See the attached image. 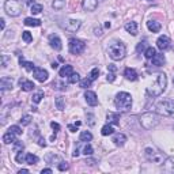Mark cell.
I'll list each match as a JSON object with an SVG mask.
<instances>
[{
  "mask_svg": "<svg viewBox=\"0 0 174 174\" xmlns=\"http://www.w3.org/2000/svg\"><path fill=\"white\" fill-rule=\"evenodd\" d=\"M19 63L22 67H25L27 71H34V68H36V66H34L33 63H30V61H25L23 60V57H19Z\"/></svg>",
  "mask_w": 174,
  "mask_h": 174,
  "instance_id": "obj_25",
  "label": "cell"
},
{
  "mask_svg": "<svg viewBox=\"0 0 174 174\" xmlns=\"http://www.w3.org/2000/svg\"><path fill=\"white\" fill-rule=\"evenodd\" d=\"M108 52H109L110 59L121 60V59H124L125 53H127V48H125V45L122 42H120V41H114L113 44H110Z\"/></svg>",
  "mask_w": 174,
  "mask_h": 174,
  "instance_id": "obj_5",
  "label": "cell"
},
{
  "mask_svg": "<svg viewBox=\"0 0 174 174\" xmlns=\"http://www.w3.org/2000/svg\"><path fill=\"white\" fill-rule=\"evenodd\" d=\"M25 162L29 163V165H36V163L38 162V156H36V155H33V154H26Z\"/></svg>",
  "mask_w": 174,
  "mask_h": 174,
  "instance_id": "obj_27",
  "label": "cell"
},
{
  "mask_svg": "<svg viewBox=\"0 0 174 174\" xmlns=\"http://www.w3.org/2000/svg\"><path fill=\"white\" fill-rule=\"evenodd\" d=\"M125 142H127V136H125L124 134H117V135H114L113 143H114L116 146L121 147V146H124V144H125Z\"/></svg>",
  "mask_w": 174,
  "mask_h": 174,
  "instance_id": "obj_19",
  "label": "cell"
},
{
  "mask_svg": "<svg viewBox=\"0 0 174 174\" xmlns=\"http://www.w3.org/2000/svg\"><path fill=\"white\" fill-rule=\"evenodd\" d=\"M159 121H161V118H159V116L156 113H154V112H147V113H143L140 116L142 127L144 129H147V131L154 129L156 125L159 124Z\"/></svg>",
  "mask_w": 174,
  "mask_h": 174,
  "instance_id": "obj_3",
  "label": "cell"
},
{
  "mask_svg": "<svg viewBox=\"0 0 174 174\" xmlns=\"http://www.w3.org/2000/svg\"><path fill=\"white\" fill-rule=\"evenodd\" d=\"M23 23H25L26 26H34V27H36V26L41 25V20L40 19H34V18H26Z\"/></svg>",
  "mask_w": 174,
  "mask_h": 174,
  "instance_id": "obj_29",
  "label": "cell"
},
{
  "mask_svg": "<svg viewBox=\"0 0 174 174\" xmlns=\"http://www.w3.org/2000/svg\"><path fill=\"white\" fill-rule=\"evenodd\" d=\"M38 144H40V146H44V147H45L46 143H45V140H44V139H40V140H38Z\"/></svg>",
  "mask_w": 174,
  "mask_h": 174,
  "instance_id": "obj_56",
  "label": "cell"
},
{
  "mask_svg": "<svg viewBox=\"0 0 174 174\" xmlns=\"http://www.w3.org/2000/svg\"><path fill=\"white\" fill-rule=\"evenodd\" d=\"M98 75H100V70H98V68H94V70L90 72V76L88 78H90L91 80H95L98 78Z\"/></svg>",
  "mask_w": 174,
  "mask_h": 174,
  "instance_id": "obj_42",
  "label": "cell"
},
{
  "mask_svg": "<svg viewBox=\"0 0 174 174\" xmlns=\"http://www.w3.org/2000/svg\"><path fill=\"white\" fill-rule=\"evenodd\" d=\"M8 132H12V134H15L16 136L22 135V129H20L19 125H11L10 129H8Z\"/></svg>",
  "mask_w": 174,
  "mask_h": 174,
  "instance_id": "obj_37",
  "label": "cell"
},
{
  "mask_svg": "<svg viewBox=\"0 0 174 174\" xmlns=\"http://www.w3.org/2000/svg\"><path fill=\"white\" fill-rule=\"evenodd\" d=\"M108 71H110V72H117V67H116L114 64H109V66H108Z\"/></svg>",
  "mask_w": 174,
  "mask_h": 174,
  "instance_id": "obj_48",
  "label": "cell"
},
{
  "mask_svg": "<svg viewBox=\"0 0 174 174\" xmlns=\"http://www.w3.org/2000/svg\"><path fill=\"white\" fill-rule=\"evenodd\" d=\"M25 3L27 6H33L34 4V0H25Z\"/></svg>",
  "mask_w": 174,
  "mask_h": 174,
  "instance_id": "obj_55",
  "label": "cell"
},
{
  "mask_svg": "<svg viewBox=\"0 0 174 174\" xmlns=\"http://www.w3.org/2000/svg\"><path fill=\"white\" fill-rule=\"evenodd\" d=\"M41 173H52V169H42V170H41Z\"/></svg>",
  "mask_w": 174,
  "mask_h": 174,
  "instance_id": "obj_57",
  "label": "cell"
},
{
  "mask_svg": "<svg viewBox=\"0 0 174 174\" xmlns=\"http://www.w3.org/2000/svg\"><path fill=\"white\" fill-rule=\"evenodd\" d=\"M83 154L84 155H91V154H93V147H91L90 144H86L83 147Z\"/></svg>",
  "mask_w": 174,
  "mask_h": 174,
  "instance_id": "obj_44",
  "label": "cell"
},
{
  "mask_svg": "<svg viewBox=\"0 0 174 174\" xmlns=\"http://www.w3.org/2000/svg\"><path fill=\"white\" fill-rule=\"evenodd\" d=\"M108 120H109V122L110 124H113V125H118L120 124V116L118 114H114V113H109L108 114Z\"/></svg>",
  "mask_w": 174,
  "mask_h": 174,
  "instance_id": "obj_26",
  "label": "cell"
},
{
  "mask_svg": "<svg viewBox=\"0 0 174 174\" xmlns=\"http://www.w3.org/2000/svg\"><path fill=\"white\" fill-rule=\"evenodd\" d=\"M84 98H86V102L90 105V106H95V105H98V97H97V94H95L94 91L87 90L86 93H84Z\"/></svg>",
  "mask_w": 174,
  "mask_h": 174,
  "instance_id": "obj_12",
  "label": "cell"
},
{
  "mask_svg": "<svg viewBox=\"0 0 174 174\" xmlns=\"http://www.w3.org/2000/svg\"><path fill=\"white\" fill-rule=\"evenodd\" d=\"M124 76L127 78L128 80H136L138 79V72L134 70V68H125V71H124Z\"/></svg>",
  "mask_w": 174,
  "mask_h": 174,
  "instance_id": "obj_18",
  "label": "cell"
},
{
  "mask_svg": "<svg viewBox=\"0 0 174 174\" xmlns=\"http://www.w3.org/2000/svg\"><path fill=\"white\" fill-rule=\"evenodd\" d=\"M25 154H23V152L22 151H20V152H18V155H16V162H19V163H22L23 161H25Z\"/></svg>",
  "mask_w": 174,
  "mask_h": 174,
  "instance_id": "obj_46",
  "label": "cell"
},
{
  "mask_svg": "<svg viewBox=\"0 0 174 174\" xmlns=\"http://www.w3.org/2000/svg\"><path fill=\"white\" fill-rule=\"evenodd\" d=\"M156 54V52H155V49L152 46H150V48H147V49L144 50V56H146V59H152Z\"/></svg>",
  "mask_w": 174,
  "mask_h": 174,
  "instance_id": "obj_32",
  "label": "cell"
},
{
  "mask_svg": "<svg viewBox=\"0 0 174 174\" xmlns=\"http://www.w3.org/2000/svg\"><path fill=\"white\" fill-rule=\"evenodd\" d=\"M82 25V22L80 20H78V19H70L68 22L66 23V30L67 32H70V33H76L78 30H79V27Z\"/></svg>",
  "mask_w": 174,
  "mask_h": 174,
  "instance_id": "obj_11",
  "label": "cell"
},
{
  "mask_svg": "<svg viewBox=\"0 0 174 174\" xmlns=\"http://www.w3.org/2000/svg\"><path fill=\"white\" fill-rule=\"evenodd\" d=\"M148 2H152V0H148Z\"/></svg>",
  "mask_w": 174,
  "mask_h": 174,
  "instance_id": "obj_60",
  "label": "cell"
},
{
  "mask_svg": "<svg viewBox=\"0 0 174 174\" xmlns=\"http://www.w3.org/2000/svg\"><path fill=\"white\" fill-rule=\"evenodd\" d=\"M68 82L70 83H76V82H80V75L78 72H72V75L71 76H68Z\"/></svg>",
  "mask_w": 174,
  "mask_h": 174,
  "instance_id": "obj_35",
  "label": "cell"
},
{
  "mask_svg": "<svg viewBox=\"0 0 174 174\" xmlns=\"http://www.w3.org/2000/svg\"><path fill=\"white\" fill-rule=\"evenodd\" d=\"M30 122H32V116H29V114L23 116V117L20 118V124L22 125H29Z\"/></svg>",
  "mask_w": 174,
  "mask_h": 174,
  "instance_id": "obj_40",
  "label": "cell"
},
{
  "mask_svg": "<svg viewBox=\"0 0 174 174\" xmlns=\"http://www.w3.org/2000/svg\"><path fill=\"white\" fill-rule=\"evenodd\" d=\"M144 42H140V44H139V45H138V48H136V49H138V52H142V50L143 49H144Z\"/></svg>",
  "mask_w": 174,
  "mask_h": 174,
  "instance_id": "obj_52",
  "label": "cell"
},
{
  "mask_svg": "<svg viewBox=\"0 0 174 174\" xmlns=\"http://www.w3.org/2000/svg\"><path fill=\"white\" fill-rule=\"evenodd\" d=\"M144 154L146 156H147V159L148 161H151V162H154V163H163V155H162V152H159V151H155L154 148H146L144 150Z\"/></svg>",
  "mask_w": 174,
  "mask_h": 174,
  "instance_id": "obj_8",
  "label": "cell"
},
{
  "mask_svg": "<svg viewBox=\"0 0 174 174\" xmlns=\"http://www.w3.org/2000/svg\"><path fill=\"white\" fill-rule=\"evenodd\" d=\"M54 102H56V108L59 109V110H64V108H66V104H64V98H63V97H57Z\"/></svg>",
  "mask_w": 174,
  "mask_h": 174,
  "instance_id": "obj_34",
  "label": "cell"
},
{
  "mask_svg": "<svg viewBox=\"0 0 174 174\" xmlns=\"http://www.w3.org/2000/svg\"><path fill=\"white\" fill-rule=\"evenodd\" d=\"M78 127H79V125H78V124H76V122H75V125H71V124H70V125H68V129H70V131H71V132H76V129H78Z\"/></svg>",
  "mask_w": 174,
  "mask_h": 174,
  "instance_id": "obj_50",
  "label": "cell"
},
{
  "mask_svg": "<svg viewBox=\"0 0 174 174\" xmlns=\"http://www.w3.org/2000/svg\"><path fill=\"white\" fill-rule=\"evenodd\" d=\"M125 30H127L128 33H131L132 36H136V34H138V23L136 22H128L127 25H125Z\"/></svg>",
  "mask_w": 174,
  "mask_h": 174,
  "instance_id": "obj_24",
  "label": "cell"
},
{
  "mask_svg": "<svg viewBox=\"0 0 174 174\" xmlns=\"http://www.w3.org/2000/svg\"><path fill=\"white\" fill-rule=\"evenodd\" d=\"M151 60H152V64L156 67H162L163 64H165V56H163L162 53H156Z\"/></svg>",
  "mask_w": 174,
  "mask_h": 174,
  "instance_id": "obj_21",
  "label": "cell"
},
{
  "mask_svg": "<svg viewBox=\"0 0 174 174\" xmlns=\"http://www.w3.org/2000/svg\"><path fill=\"white\" fill-rule=\"evenodd\" d=\"M42 98H44V91H38V93H36L33 95L32 101H33V104H40Z\"/></svg>",
  "mask_w": 174,
  "mask_h": 174,
  "instance_id": "obj_33",
  "label": "cell"
},
{
  "mask_svg": "<svg viewBox=\"0 0 174 174\" xmlns=\"http://www.w3.org/2000/svg\"><path fill=\"white\" fill-rule=\"evenodd\" d=\"M166 87H168V76L165 74H159L154 84H151L147 88V93L150 97H159L166 90Z\"/></svg>",
  "mask_w": 174,
  "mask_h": 174,
  "instance_id": "obj_1",
  "label": "cell"
},
{
  "mask_svg": "<svg viewBox=\"0 0 174 174\" xmlns=\"http://www.w3.org/2000/svg\"><path fill=\"white\" fill-rule=\"evenodd\" d=\"M0 88H2V91L4 93L6 90H11L12 88V79L8 76H4L2 78V80H0Z\"/></svg>",
  "mask_w": 174,
  "mask_h": 174,
  "instance_id": "obj_16",
  "label": "cell"
},
{
  "mask_svg": "<svg viewBox=\"0 0 174 174\" xmlns=\"http://www.w3.org/2000/svg\"><path fill=\"white\" fill-rule=\"evenodd\" d=\"M19 86L23 91H32V90H34V87H36L33 82L26 80V79H19Z\"/></svg>",
  "mask_w": 174,
  "mask_h": 174,
  "instance_id": "obj_17",
  "label": "cell"
},
{
  "mask_svg": "<svg viewBox=\"0 0 174 174\" xmlns=\"http://www.w3.org/2000/svg\"><path fill=\"white\" fill-rule=\"evenodd\" d=\"M79 139H80V142H90L91 139H93V135H91L88 131H83V132L80 134Z\"/></svg>",
  "mask_w": 174,
  "mask_h": 174,
  "instance_id": "obj_30",
  "label": "cell"
},
{
  "mask_svg": "<svg viewBox=\"0 0 174 174\" xmlns=\"http://www.w3.org/2000/svg\"><path fill=\"white\" fill-rule=\"evenodd\" d=\"M173 83H174V79H173Z\"/></svg>",
  "mask_w": 174,
  "mask_h": 174,
  "instance_id": "obj_61",
  "label": "cell"
},
{
  "mask_svg": "<svg viewBox=\"0 0 174 174\" xmlns=\"http://www.w3.org/2000/svg\"><path fill=\"white\" fill-rule=\"evenodd\" d=\"M68 49L72 54H80L86 49V44L80 40H76V38H71L70 40V44H68Z\"/></svg>",
  "mask_w": 174,
  "mask_h": 174,
  "instance_id": "obj_7",
  "label": "cell"
},
{
  "mask_svg": "<svg viewBox=\"0 0 174 174\" xmlns=\"http://www.w3.org/2000/svg\"><path fill=\"white\" fill-rule=\"evenodd\" d=\"M0 27H2V30H4V27H6V20L4 19H0Z\"/></svg>",
  "mask_w": 174,
  "mask_h": 174,
  "instance_id": "obj_54",
  "label": "cell"
},
{
  "mask_svg": "<svg viewBox=\"0 0 174 174\" xmlns=\"http://www.w3.org/2000/svg\"><path fill=\"white\" fill-rule=\"evenodd\" d=\"M22 40L25 41L26 44L32 42V41H33V37H32V34H30V32H23V33H22Z\"/></svg>",
  "mask_w": 174,
  "mask_h": 174,
  "instance_id": "obj_39",
  "label": "cell"
},
{
  "mask_svg": "<svg viewBox=\"0 0 174 174\" xmlns=\"http://www.w3.org/2000/svg\"><path fill=\"white\" fill-rule=\"evenodd\" d=\"M52 7L54 10H63L66 7V0H54Z\"/></svg>",
  "mask_w": 174,
  "mask_h": 174,
  "instance_id": "obj_31",
  "label": "cell"
},
{
  "mask_svg": "<svg viewBox=\"0 0 174 174\" xmlns=\"http://www.w3.org/2000/svg\"><path fill=\"white\" fill-rule=\"evenodd\" d=\"M50 127H52V128L54 129V132L60 131V125L57 124V122H54V121H52V122H50Z\"/></svg>",
  "mask_w": 174,
  "mask_h": 174,
  "instance_id": "obj_47",
  "label": "cell"
},
{
  "mask_svg": "<svg viewBox=\"0 0 174 174\" xmlns=\"http://www.w3.org/2000/svg\"><path fill=\"white\" fill-rule=\"evenodd\" d=\"M52 68H53V70H56V68H57V64L53 63V64H52Z\"/></svg>",
  "mask_w": 174,
  "mask_h": 174,
  "instance_id": "obj_59",
  "label": "cell"
},
{
  "mask_svg": "<svg viewBox=\"0 0 174 174\" xmlns=\"http://www.w3.org/2000/svg\"><path fill=\"white\" fill-rule=\"evenodd\" d=\"M4 11L10 16H19L22 14V4L19 0H7L4 3Z\"/></svg>",
  "mask_w": 174,
  "mask_h": 174,
  "instance_id": "obj_6",
  "label": "cell"
},
{
  "mask_svg": "<svg viewBox=\"0 0 174 174\" xmlns=\"http://www.w3.org/2000/svg\"><path fill=\"white\" fill-rule=\"evenodd\" d=\"M57 168H59L60 172H66V170H68V163L64 162V161H60V163L57 165Z\"/></svg>",
  "mask_w": 174,
  "mask_h": 174,
  "instance_id": "obj_43",
  "label": "cell"
},
{
  "mask_svg": "<svg viewBox=\"0 0 174 174\" xmlns=\"http://www.w3.org/2000/svg\"><path fill=\"white\" fill-rule=\"evenodd\" d=\"M42 11V4H33L32 6V12L33 14H40Z\"/></svg>",
  "mask_w": 174,
  "mask_h": 174,
  "instance_id": "obj_41",
  "label": "cell"
},
{
  "mask_svg": "<svg viewBox=\"0 0 174 174\" xmlns=\"http://www.w3.org/2000/svg\"><path fill=\"white\" fill-rule=\"evenodd\" d=\"M114 105L117 108L118 112H128L131 110L132 108V97L129 93H125V91H121L116 95L114 98Z\"/></svg>",
  "mask_w": 174,
  "mask_h": 174,
  "instance_id": "obj_2",
  "label": "cell"
},
{
  "mask_svg": "<svg viewBox=\"0 0 174 174\" xmlns=\"http://www.w3.org/2000/svg\"><path fill=\"white\" fill-rule=\"evenodd\" d=\"M19 150H23V144H22V143H16V144H15V151H19Z\"/></svg>",
  "mask_w": 174,
  "mask_h": 174,
  "instance_id": "obj_53",
  "label": "cell"
},
{
  "mask_svg": "<svg viewBox=\"0 0 174 174\" xmlns=\"http://www.w3.org/2000/svg\"><path fill=\"white\" fill-rule=\"evenodd\" d=\"M163 170L166 173H174V156H169L163 162Z\"/></svg>",
  "mask_w": 174,
  "mask_h": 174,
  "instance_id": "obj_15",
  "label": "cell"
},
{
  "mask_svg": "<svg viewBox=\"0 0 174 174\" xmlns=\"http://www.w3.org/2000/svg\"><path fill=\"white\" fill-rule=\"evenodd\" d=\"M170 44H172V42H170V38L168 36H161L158 38V41H156V46H158V49L162 50V52H163V50H168L169 49Z\"/></svg>",
  "mask_w": 174,
  "mask_h": 174,
  "instance_id": "obj_10",
  "label": "cell"
},
{
  "mask_svg": "<svg viewBox=\"0 0 174 174\" xmlns=\"http://www.w3.org/2000/svg\"><path fill=\"white\" fill-rule=\"evenodd\" d=\"M114 132V129H113V125L112 124H108V125H105V127H102V131H101V134L104 135V136H109V135H112Z\"/></svg>",
  "mask_w": 174,
  "mask_h": 174,
  "instance_id": "obj_28",
  "label": "cell"
},
{
  "mask_svg": "<svg viewBox=\"0 0 174 174\" xmlns=\"http://www.w3.org/2000/svg\"><path fill=\"white\" fill-rule=\"evenodd\" d=\"M155 109L159 114L174 118V100H161L156 102Z\"/></svg>",
  "mask_w": 174,
  "mask_h": 174,
  "instance_id": "obj_4",
  "label": "cell"
},
{
  "mask_svg": "<svg viewBox=\"0 0 174 174\" xmlns=\"http://www.w3.org/2000/svg\"><path fill=\"white\" fill-rule=\"evenodd\" d=\"M15 134H12V132H7V134L3 135V143L4 144H10V143H15V142H18L15 139Z\"/></svg>",
  "mask_w": 174,
  "mask_h": 174,
  "instance_id": "obj_23",
  "label": "cell"
},
{
  "mask_svg": "<svg viewBox=\"0 0 174 174\" xmlns=\"http://www.w3.org/2000/svg\"><path fill=\"white\" fill-rule=\"evenodd\" d=\"M49 44L54 50H60L61 48H63V45H61V40L59 38V36H56V34L49 36Z\"/></svg>",
  "mask_w": 174,
  "mask_h": 174,
  "instance_id": "obj_14",
  "label": "cell"
},
{
  "mask_svg": "<svg viewBox=\"0 0 174 174\" xmlns=\"http://www.w3.org/2000/svg\"><path fill=\"white\" fill-rule=\"evenodd\" d=\"M84 11H95L98 7V0H83V4H82Z\"/></svg>",
  "mask_w": 174,
  "mask_h": 174,
  "instance_id": "obj_13",
  "label": "cell"
},
{
  "mask_svg": "<svg viewBox=\"0 0 174 174\" xmlns=\"http://www.w3.org/2000/svg\"><path fill=\"white\" fill-rule=\"evenodd\" d=\"M2 61H3L2 66H3V67H7V61H8V59H7L6 54H3V56H2Z\"/></svg>",
  "mask_w": 174,
  "mask_h": 174,
  "instance_id": "obj_51",
  "label": "cell"
},
{
  "mask_svg": "<svg viewBox=\"0 0 174 174\" xmlns=\"http://www.w3.org/2000/svg\"><path fill=\"white\" fill-rule=\"evenodd\" d=\"M72 72H74L72 66H64L59 71V75H60L61 78H68V76H71V75H72Z\"/></svg>",
  "mask_w": 174,
  "mask_h": 174,
  "instance_id": "obj_20",
  "label": "cell"
},
{
  "mask_svg": "<svg viewBox=\"0 0 174 174\" xmlns=\"http://www.w3.org/2000/svg\"><path fill=\"white\" fill-rule=\"evenodd\" d=\"M147 27H148L150 32L158 33L159 30H161V23L156 22V20H148V22H147Z\"/></svg>",
  "mask_w": 174,
  "mask_h": 174,
  "instance_id": "obj_22",
  "label": "cell"
},
{
  "mask_svg": "<svg viewBox=\"0 0 174 174\" xmlns=\"http://www.w3.org/2000/svg\"><path fill=\"white\" fill-rule=\"evenodd\" d=\"M94 34H95V36H102V27L101 26L95 27V29H94Z\"/></svg>",
  "mask_w": 174,
  "mask_h": 174,
  "instance_id": "obj_49",
  "label": "cell"
},
{
  "mask_svg": "<svg viewBox=\"0 0 174 174\" xmlns=\"http://www.w3.org/2000/svg\"><path fill=\"white\" fill-rule=\"evenodd\" d=\"M33 75H34V78H36L38 82H41V83H44V82H46L48 80V71H45L44 68H40V67H36L34 68V71H33Z\"/></svg>",
  "mask_w": 174,
  "mask_h": 174,
  "instance_id": "obj_9",
  "label": "cell"
},
{
  "mask_svg": "<svg viewBox=\"0 0 174 174\" xmlns=\"http://www.w3.org/2000/svg\"><path fill=\"white\" fill-rule=\"evenodd\" d=\"M106 79H108V82H110V83H112V82H114V79H116V72H110V71H109Z\"/></svg>",
  "mask_w": 174,
  "mask_h": 174,
  "instance_id": "obj_45",
  "label": "cell"
},
{
  "mask_svg": "<svg viewBox=\"0 0 174 174\" xmlns=\"http://www.w3.org/2000/svg\"><path fill=\"white\" fill-rule=\"evenodd\" d=\"M22 173H29V170H27V169H22V170H19V172H18V174H22Z\"/></svg>",
  "mask_w": 174,
  "mask_h": 174,
  "instance_id": "obj_58",
  "label": "cell"
},
{
  "mask_svg": "<svg viewBox=\"0 0 174 174\" xmlns=\"http://www.w3.org/2000/svg\"><path fill=\"white\" fill-rule=\"evenodd\" d=\"M52 86L53 88H56V90H61V91H66V84H63V83H60L59 80H54L53 83H52Z\"/></svg>",
  "mask_w": 174,
  "mask_h": 174,
  "instance_id": "obj_38",
  "label": "cell"
},
{
  "mask_svg": "<svg viewBox=\"0 0 174 174\" xmlns=\"http://www.w3.org/2000/svg\"><path fill=\"white\" fill-rule=\"evenodd\" d=\"M91 83H93V80H91L90 78H86V79H82V80H80L79 86H80L82 88H87V87L91 86Z\"/></svg>",
  "mask_w": 174,
  "mask_h": 174,
  "instance_id": "obj_36",
  "label": "cell"
}]
</instances>
